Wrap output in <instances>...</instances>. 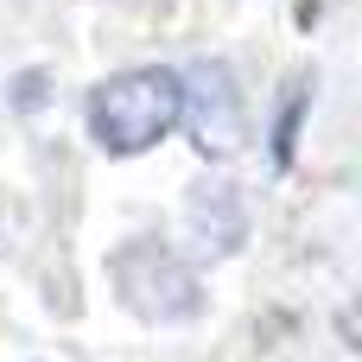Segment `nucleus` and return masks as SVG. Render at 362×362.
Listing matches in <instances>:
<instances>
[{"mask_svg":"<svg viewBox=\"0 0 362 362\" xmlns=\"http://www.w3.org/2000/svg\"><path fill=\"white\" fill-rule=\"evenodd\" d=\"M299 115H305V89H293V95H286V108H280V140H274V159H280V165H293V134H299Z\"/></svg>","mask_w":362,"mask_h":362,"instance_id":"39448f33","label":"nucleus"},{"mask_svg":"<svg viewBox=\"0 0 362 362\" xmlns=\"http://www.w3.org/2000/svg\"><path fill=\"white\" fill-rule=\"evenodd\" d=\"M191 235H197V248L216 261V255H229L242 235H248V204H242V191L235 185H197L191 191Z\"/></svg>","mask_w":362,"mask_h":362,"instance_id":"20e7f679","label":"nucleus"},{"mask_svg":"<svg viewBox=\"0 0 362 362\" xmlns=\"http://www.w3.org/2000/svg\"><path fill=\"white\" fill-rule=\"evenodd\" d=\"M178 127V76L172 70H121L89 89V140L115 159L159 146Z\"/></svg>","mask_w":362,"mask_h":362,"instance_id":"f257e3e1","label":"nucleus"},{"mask_svg":"<svg viewBox=\"0 0 362 362\" xmlns=\"http://www.w3.org/2000/svg\"><path fill=\"white\" fill-rule=\"evenodd\" d=\"M178 127L197 140L204 159H229L248 140V108H242V83L229 64H197L191 76H178Z\"/></svg>","mask_w":362,"mask_h":362,"instance_id":"f03ea898","label":"nucleus"},{"mask_svg":"<svg viewBox=\"0 0 362 362\" xmlns=\"http://www.w3.org/2000/svg\"><path fill=\"white\" fill-rule=\"evenodd\" d=\"M115 286L140 318H185L197 305V280L191 267L165 248V242H127L115 255Z\"/></svg>","mask_w":362,"mask_h":362,"instance_id":"7ed1b4c3","label":"nucleus"}]
</instances>
